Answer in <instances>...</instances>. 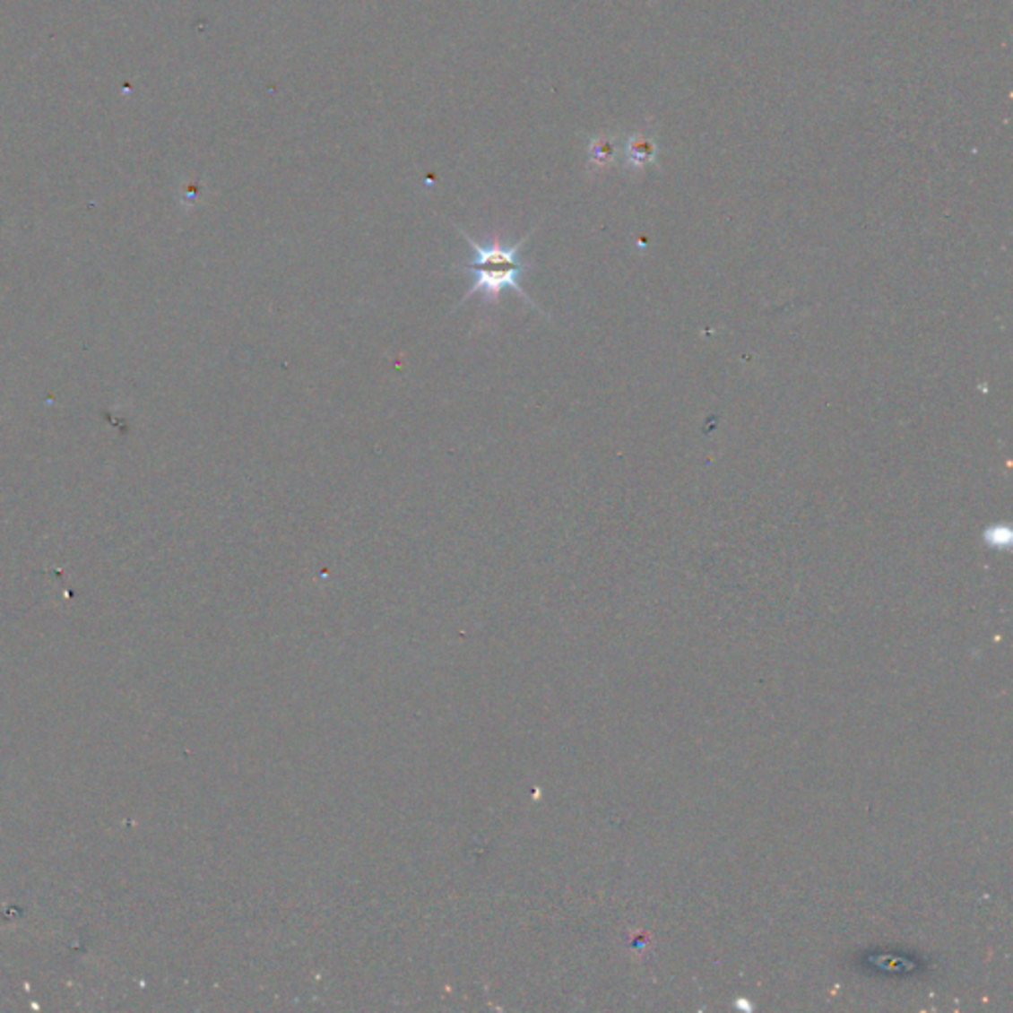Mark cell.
Segmentation results:
<instances>
[{"mask_svg":"<svg viewBox=\"0 0 1013 1013\" xmlns=\"http://www.w3.org/2000/svg\"><path fill=\"white\" fill-rule=\"evenodd\" d=\"M457 232L463 236V240L472 246L473 260L460 265H452L454 272H465L473 275L472 288L465 291L462 301L457 303V307L463 305L467 299L481 295L483 303H495L499 301L503 291H515L521 299L532 305L534 309H539V305L531 299L529 293H524L521 285V277L532 270V265L527 264L521 257L523 244L527 242V236H523L517 242H503L501 238H493L491 242L481 244L475 242L473 238L467 234L463 228L455 226ZM542 313V311H541Z\"/></svg>","mask_w":1013,"mask_h":1013,"instance_id":"1","label":"cell"},{"mask_svg":"<svg viewBox=\"0 0 1013 1013\" xmlns=\"http://www.w3.org/2000/svg\"><path fill=\"white\" fill-rule=\"evenodd\" d=\"M655 152H657L655 141L649 135H634L632 139L628 141L626 157H628L629 165L645 167V165H649V162H654Z\"/></svg>","mask_w":1013,"mask_h":1013,"instance_id":"2","label":"cell"},{"mask_svg":"<svg viewBox=\"0 0 1013 1013\" xmlns=\"http://www.w3.org/2000/svg\"><path fill=\"white\" fill-rule=\"evenodd\" d=\"M614 157H616L614 141L600 137L590 143V159L592 162H596V165H608V162L614 160Z\"/></svg>","mask_w":1013,"mask_h":1013,"instance_id":"3","label":"cell"}]
</instances>
